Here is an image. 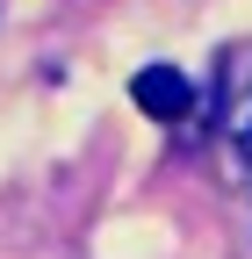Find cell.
<instances>
[{"instance_id":"cell-1","label":"cell","mask_w":252,"mask_h":259,"mask_svg":"<svg viewBox=\"0 0 252 259\" xmlns=\"http://www.w3.org/2000/svg\"><path fill=\"white\" fill-rule=\"evenodd\" d=\"M130 101L151 122H187L195 115V79H187L180 65H144V72L130 79Z\"/></svg>"},{"instance_id":"cell-2","label":"cell","mask_w":252,"mask_h":259,"mask_svg":"<svg viewBox=\"0 0 252 259\" xmlns=\"http://www.w3.org/2000/svg\"><path fill=\"white\" fill-rule=\"evenodd\" d=\"M224 144L252 166V51H231L224 58Z\"/></svg>"}]
</instances>
